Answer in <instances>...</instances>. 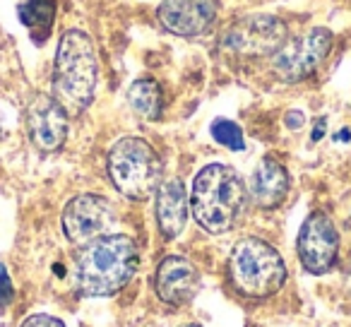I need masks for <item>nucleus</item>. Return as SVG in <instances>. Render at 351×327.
<instances>
[{
    "mask_svg": "<svg viewBox=\"0 0 351 327\" xmlns=\"http://www.w3.org/2000/svg\"><path fill=\"white\" fill-rule=\"evenodd\" d=\"M140 253L130 236L106 234L75 253V284L84 296H113L137 272Z\"/></svg>",
    "mask_w": 351,
    "mask_h": 327,
    "instance_id": "nucleus-1",
    "label": "nucleus"
},
{
    "mask_svg": "<svg viewBox=\"0 0 351 327\" xmlns=\"http://www.w3.org/2000/svg\"><path fill=\"white\" fill-rule=\"evenodd\" d=\"M248 191L239 173L226 164H210L193 181L191 210L207 234H226L243 217Z\"/></svg>",
    "mask_w": 351,
    "mask_h": 327,
    "instance_id": "nucleus-2",
    "label": "nucleus"
},
{
    "mask_svg": "<svg viewBox=\"0 0 351 327\" xmlns=\"http://www.w3.org/2000/svg\"><path fill=\"white\" fill-rule=\"evenodd\" d=\"M99 84V58L94 41L84 32L68 29L60 36L53 63V99L68 113L92 104Z\"/></svg>",
    "mask_w": 351,
    "mask_h": 327,
    "instance_id": "nucleus-3",
    "label": "nucleus"
},
{
    "mask_svg": "<svg viewBox=\"0 0 351 327\" xmlns=\"http://www.w3.org/2000/svg\"><path fill=\"white\" fill-rule=\"evenodd\" d=\"M229 274L234 287L250 298H267L287 282V265L267 241L241 239L229 255Z\"/></svg>",
    "mask_w": 351,
    "mask_h": 327,
    "instance_id": "nucleus-4",
    "label": "nucleus"
},
{
    "mask_svg": "<svg viewBox=\"0 0 351 327\" xmlns=\"http://www.w3.org/2000/svg\"><path fill=\"white\" fill-rule=\"evenodd\" d=\"M108 176L128 200H147L161 186V159L142 137H121L108 152Z\"/></svg>",
    "mask_w": 351,
    "mask_h": 327,
    "instance_id": "nucleus-5",
    "label": "nucleus"
},
{
    "mask_svg": "<svg viewBox=\"0 0 351 327\" xmlns=\"http://www.w3.org/2000/svg\"><path fill=\"white\" fill-rule=\"evenodd\" d=\"M287 41L289 27L272 15L241 17L221 36L224 49L241 56H274Z\"/></svg>",
    "mask_w": 351,
    "mask_h": 327,
    "instance_id": "nucleus-6",
    "label": "nucleus"
},
{
    "mask_svg": "<svg viewBox=\"0 0 351 327\" xmlns=\"http://www.w3.org/2000/svg\"><path fill=\"white\" fill-rule=\"evenodd\" d=\"M332 49V34L322 27L306 32V34L289 39L277 53L272 56V70L284 82H301L317 70Z\"/></svg>",
    "mask_w": 351,
    "mask_h": 327,
    "instance_id": "nucleus-7",
    "label": "nucleus"
},
{
    "mask_svg": "<svg viewBox=\"0 0 351 327\" xmlns=\"http://www.w3.org/2000/svg\"><path fill=\"white\" fill-rule=\"evenodd\" d=\"M298 258L311 274H325L335 267L339 253V234L325 212H313L298 231Z\"/></svg>",
    "mask_w": 351,
    "mask_h": 327,
    "instance_id": "nucleus-8",
    "label": "nucleus"
},
{
    "mask_svg": "<svg viewBox=\"0 0 351 327\" xmlns=\"http://www.w3.org/2000/svg\"><path fill=\"white\" fill-rule=\"evenodd\" d=\"M111 221V202L101 195H94V193L73 197L63 210V231L70 243L77 245L89 243L99 236H106Z\"/></svg>",
    "mask_w": 351,
    "mask_h": 327,
    "instance_id": "nucleus-9",
    "label": "nucleus"
},
{
    "mask_svg": "<svg viewBox=\"0 0 351 327\" xmlns=\"http://www.w3.org/2000/svg\"><path fill=\"white\" fill-rule=\"evenodd\" d=\"M27 132L39 152H58L68 137V111L49 94H36L27 106Z\"/></svg>",
    "mask_w": 351,
    "mask_h": 327,
    "instance_id": "nucleus-10",
    "label": "nucleus"
},
{
    "mask_svg": "<svg viewBox=\"0 0 351 327\" xmlns=\"http://www.w3.org/2000/svg\"><path fill=\"white\" fill-rule=\"evenodd\" d=\"M156 20L176 36H200L217 20V0H164Z\"/></svg>",
    "mask_w": 351,
    "mask_h": 327,
    "instance_id": "nucleus-11",
    "label": "nucleus"
},
{
    "mask_svg": "<svg viewBox=\"0 0 351 327\" xmlns=\"http://www.w3.org/2000/svg\"><path fill=\"white\" fill-rule=\"evenodd\" d=\"M197 284H200V274H197L195 265L181 255H169L156 267V296L169 306H183V303L193 301V296L197 293Z\"/></svg>",
    "mask_w": 351,
    "mask_h": 327,
    "instance_id": "nucleus-12",
    "label": "nucleus"
},
{
    "mask_svg": "<svg viewBox=\"0 0 351 327\" xmlns=\"http://www.w3.org/2000/svg\"><path fill=\"white\" fill-rule=\"evenodd\" d=\"M154 217L164 239H176V236L183 234L188 221V195L178 178L164 181L156 188Z\"/></svg>",
    "mask_w": 351,
    "mask_h": 327,
    "instance_id": "nucleus-13",
    "label": "nucleus"
},
{
    "mask_svg": "<svg viewBox=\"0 0 351 327\" xmlns=\"http://www.w3.org/2000/svg\"><path fill=\"white\" fill-rule=\"evenodd\" d=\"M250 195L253 202L263 210H274L289 195V173L287 169L272 156H265L258 164L250 181Z\"/></svg>",
    "mask_w": 351,
    "mask_h": 327,
    "instance_id": "nucleus-14",
    "label": "nucleus"
},
{
    "mask_svg": "<svg viewBox=\"0 0 351 327\" xmlns=\"http://www.w3.org/2000/svg\"><path fill=\"white\" fill-rule=\"evenodd\" d=\"M56 12H58V5L56 0H27L17 8V15H20V22L29 29L32 39L39 44L46 36L51 34L56 22Z\"/></svg>",
    "mask_w": 351,
    "mask_h": 327,
    "instance_id": "nucleus-15",
    "label": "nucleus"
},
{
    "mask_svg": "<svg viewBox=\"0 0 351 327\" xmlns=\"http://www.w3.org/2000/svg\"><path fill=\"white\" fill-rule=\"evenodd\" d=\"M128 101H130L132 111L142 116L145 121H156L164 111V92L161 87L149 77L135 80L128 89Z\"/></svg>",
    "mask_w": 351,
    "mask_h": 327,
    "instance_id": "nucleus-16",
    "label": "nucleus"
},
{
    "mask_svg": "<svg viewBox=\"0 0 351 327\" xmlns=\"http://www.w3.org/2000/svg\"><path fill=\"white\" fill-rule=\"evenodd\" d=\"M212 137H215V142H219V145L229 147V149H234V152L245 149L243 130H241L234 121H226V118L215 121L212 123Z\"/></svg>",
    "mask_w": 351,
    "mask_h": 327,
    "instance_id": "nucleus-17",
    "label": "nucleus"
},
{
    "mask_svg": "<svg viewBox=\"0 0 351 327\" xmlns=\"http://www.w3.org/2000/svg\"><path fill=\"white\" fill-rule=\"evenodd\" d=\"M15 298V287H12V279L8 274V269L0 265V311H5L8 306Z\"/></svg>",
    "mask_w": 351,
    "mask_h": 327,
    "instance_id": "nucleus-18",
    "label": "nucleus"
},
{
    "mask_svg": "<svg viewBox=\"0 0 351 327\" xmlns=\"http://www.w3.org/2000/svg\"><path fill=\"white\" fill-rule=\"evenodd\" d=\"M22 327H65L63 320H58V317L53 315H44V313H39V315H29L25 322H22Z\"/></svg>",
    "mask_w": 351,
    "mask_h": 327,
    "instance_id": "nucleus-19",
    "label": "nucleus"
},
{
    "mask_svg": "<svg viewBox=\"0 0 351 327\" xmlns=\"http://www.w3.org/2000/svg\"><path fill=\"white\" fill-rule=\"evenodd\" d=\"M284 123H287V128H291V130H298V128H303L306 118H303L301 111H289L287 118H284Z\"/></svg>",
    "mask_w": 351,
    "mask_h": 327,
    "instance_id": "nucleus-20",
    "label": "nucleus"
},
{
    "mask_svg": "<svg viewBox=\"0 0 351 327\" xmlns=\"http://www.w3.org/2000/svg\"><path fill=\"white\" fill-rule=\"evenodd\" d=\"M325 123H327L325 118H320V121L315 123V130H313V137H311L313 142H317V140H320L322 135H325Z\"/></svg>",
    "mask_w": 351,
    "mask_h": 327,
    "instance_id": "nucleus-21",
    "label": "nucleus"
},
{
    "mask_svg": "<svg viewBox=\"0 0 351 327\" xmlns=\"http://www.w3.org/2000/svg\"><path fill=\"white\" fill-rule=\"evenodd\" d=\"M183 327H200V325H195V322H191V325H183Z\"/></svg>",
    "mask_w": 351,
    "mask_h": 327,
    "instance_id": "nucleus-22",
    "label": "nucleus"
}]
</instances>
